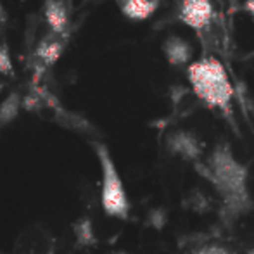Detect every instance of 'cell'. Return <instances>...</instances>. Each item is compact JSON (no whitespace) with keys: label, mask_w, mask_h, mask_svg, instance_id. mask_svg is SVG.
<instances>
[{"label":"cell","mask_w":254,"mask_h":254,"mask_svg":"<svg viewBox=\"0 0 254 254\" xmlns=\"http://www.w3.org/2000/svg\"><path fill=\"white\" fill-rule=\"evenodd\" d=\"M166 145L170 149V152L177 154V156L184 157L187 161H192V163H197L202 156L201 140L194 133H190V131H173L168 137Z\"/></svg>","instance_id":"5"},{"label":"cell","mask_w":254,"mask_h":254,"mask_svg":"<svg viewBox=\"0 0 254 254\" xmlns=\"http://www.w3.org/2000/svg\"><path fill=\"white\" fill-rule=\"evenodd\" d=\"M63 52H64L63 40H59V38L54 35V37L44 38V40L38 44L37 51H35V56L40 59L42 64H45V66H52V64H56L57 61L61 59Z\"/></svg>","instance_id":"9"},{"label":"cell","mask_w":254,"mask_h":254,"mask_svg":"<svg viewBox=\"0 0 254 254\" xmlns=\"http://www.w3.org/2000/svg\"><path fill=\"white\" fill-rule=\"evenodd\" d=\"M120 254H125V253H120Z\"/></svg>","instance_id":"20"},{"label":"cell","mask_w":254,"mask_h":254,"mask_svg":"<svg viewBox=\"0 0 254 254\" xmlns=\"http://www.w3.org/2000/svg\"><path fill=\"white\" fill-rule=\"evenodd\" d=\"M0 74L2 76H12L14 74L12 56H10V51L5 42H0Z\"/></svg>","instance_id":"12"},{"label":"cell","mask_w":254,"mask_h":254,"mask_svg":"<svg viewBox=\"0 0 254 254\" xmlns=\"http://www.w3.org/2000/svg\"><path fill=\"white\" fill-rule=\"evenodd\" d=\"M187 73L192 90L204 104H207L209 107H216L227 114L230 113L234 87L220 61L213 57L195 61L189 64Z\"/></svg>","instance_id":"2"},{"label":"cell","mask_w":254,"mask_h":254,"mask_svg":"<svg viewBox=\"0 0 254 254\" xmlns=\"http://www.w3.org/2000/svg\"><path fill=\"white\" fill-rule=\"evenodd\" d=\"M114 2H116V3H118V5H120V3H121V0H114Z\"/></svg>","instance_id":"19"},{"label":"cell","mask_w":254,"mask_h":254,"mask_svg":"<svg viewBox=\"0 0 254 254\" xmlns=\"http://www.w3.org/2000/svg\"><path fill=\"white\" fill-rule=\"evenodd\" d=\"M194 164L199 173L220 194L221 214L228 223L251 209L249 168L235 157L230 145L221 142L213 149L206 163L197 161Z\"/></svg>","instance_id":"1"},{"label":"cell","mask_w":254,"mask_h":254,"mask_svg":"<svg viewBox=\"0 0 254 254\" xmlns=\"http://www.w3.org/2000/svg\"><path fill=\"white\" fill-rule=\"evenodd\" d=\"M95 154L101 164V206L104 213L116 220H128L130 216V199L125 189L123 178L116 168L109 149L104 144L95 142Z\"/></svg>","instance_id":"3"},{"label":"cell","mask_w":254,"mask_h":254,"mask_svg":"<svg viewBox=\"0 0 254 254\" xmlns=\"http://www.w3.org/2000/svg\"><path fill=\"white\" fill-rule=\"evenodd\" d=\"M248 254H254V249H249V251H248Z\"/></svg>","instance_id":"17"},{"label":"cell","mask_w":254,"mask_h":254,"mask_svg":"<svg viewBox=\"0 0 254 254\" xmlns=\"http://www.w3.org/2000/svg\"><path fill=\"white\" fill-rule=\"evenodd\" d=\"M3 19H5V10H3V5H2V2H0V24L3 23Z\"/></svg>","instance_id":"15"},{"label":"cell","mask_w":254,"mask_h":254,"mask_svg":"<svg viewBox=\"0 0 254 254\" xmlns=\"http://www.w3.org/2000/svg\"><path fill=\"white\" fill-rule=\"evenodd\" d=\"M164 56L171 66H187L192 57V47L180 37H170L163 45Z\"/></svg>","instance_id":"7"},{"label":"cell","mask_w":254,"mask_h":254,"mask_svg":"<svg viewBox=\"0 0 254 254\" xmlns=\"http://www.w3.org/2000/svg\"><path fill=\"white\" fill-rule=\"evenodd\" d=\"M192 254H235V253L227 248H223V246L209 244V246H202V248H199L197 251H194Z\"/></svg>","instance_id":"13"},{"label":"cell","mask_w":254,"mask_h":254,"mask_svg":"<svg viewBox=\"0 0 254 254\" xmlns=\"http://www.w3.org/2000/svg\"><path fill=\"white\" fill-rule=\"evenodd\" d=\"M244 9L248 10L249 14H253V16H254V0H246Z\"/></svg>","instance_id":"14"},{"label":"cell","mask_w":254,"mask_h":254,"mask_svg":"<svg viewBox=\"0 0 254 254\" xmlns=\"http://www.w3.org/2000/svg\"><path fill=\"white\" fill-rule=\"evenodd\" d=\"M21 109V97L17 92H10L0 104V125H9L19 114Z\"/></svg>","instance_id":"11"},{"label":"cell","mask_w":254,"mask_h":254,"mask_svg":"<svg viewBox=\"0 0 254 254\" xmlns=\"http://www.w3.org/2000/svg\"><path fill=\"white\" fill-rule=\"evenodd\" d=\"M74 237H76V244L81 248H92L97 244V235H95L94 225L88 218H81L74 223Z\"/></svg>","instance_id":"10"},{"label":"cell","mask_w":254,"mask_h":254,"mask_svg":"<svg viewBox=\"0 0 254 254\" xmlns=\"http://www.w3.org/2000/svg\"><path fill=\"white\" fill-rule=\"evenodd\" d=\"M44 16L49 28L56 37H64L69 28V14L63 0H45Z\"/></svg>","instance_id":"6"},{"label":"cell","mask_w":254,"mask_h":254,"mask_svg":"<svg viewBox=\"0 0 254 254\" xmlns=\"http://www.w3.org/2000/svg\"><path fill=\"white\" fill-rule=\"evenodd\" d=\"M2 88H3V85H2V81H0V92H2Z\"/></svg>","instance_id":"18"},{"label":"cell","mask_w":254,"mask_h":254,"mask_svg":"<svg viewBox=\"0 0 254 254\" xmlns=\"http://www.w3.org/2000/svg\"><path fill=\"white\" fill-rule=\"evenodd\" d=\"M159 0H121L120 9L123 16L133 21H144L156 12Z\"/></svg>","instance_id":"8"},{"label":"cell","mask_w":254,"mask_h":254,"mask_svg":"<svg viewBox=\"0 0 254 254\" xmlns=\"http://www.w3.org/2000/svg\"><path fill=\"white\" fill-rule=\"evenodd\" d=\"M178 17L189 28L201 31L213 19V3L211 0H184Z\"/></svg>","instance_id":"4"},{"label":"cell","mask_w":254,"mask_h":254,"mask_svg":"<svg viewBox=\"0 0 254 254\" xmlns=\"http://www.w3.org/2000/svg\"><path fill=\"white\" fill-rule=\"evenodd\" d=\"M44 254H54V249H51V251H47V253H44Z\"/></svg>","instance_id":"16"}]
</instances>
